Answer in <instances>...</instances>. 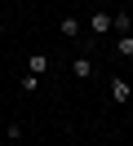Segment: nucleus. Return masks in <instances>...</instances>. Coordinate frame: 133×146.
Here are the masks:
<instances>
[{
	"mask_svg": "<svg viewBox=\"0 0 133 146\" xmlns=\"http://www.w3.org/2000/svg\"><path fill=\"white\" fill-rule=\"evenodd\" d=\"M115 58H133V36H115Z\"/></svg>",
	"mask_w": 133,
	"mask_h": 146,
	"instance_id": "6",
	"label": "nucleus"
},
{
	"mask_svg": "<svg viewBox=\"0 0 133 146\" xmlns=\"http://www.w3.org/2000/svg\"><path fill=\"white\" fill-rule=\"evenodd\" d=\"M27 71H31V75H44V71H49V53H31V58H27Z\"/></svg>",
	"mask_w": 133,
	"mask_h": 146,
	"instance_id": "5",
	"label": "nucleus"
},
{
	"mask_svg": "<svg viewBox=\"0 0 133 146\" xmlns=\"http://www.w3.org/2000/svg\"><path fill=\"white\" fill-rule=\"evenodd\" d=\"M71 75H76V80H89V75H93V62H89L84 53H80V58H71Z\"/></svg>",
	"mask_w": 133,
	"mask_h": 146,
	"instance_id": "4",
	"label": "nucleus"
},
{
	"mask_svg": "<svg viewBox=\"0 0 133 146\" xmlns=\"http://www.w3.org/2000/svg\"><path fill=\"white\" fill-rule=\"evenodd\" d=\"M89 31H93V36H106V31H111V13H106V9H98L93 18H89Z\"/></svg>",
	"mask_w": 133,
	"mask_h": 146,
	"instance_id": "3",
	"label": "nucleus"
},
{
	"mask_svg": "<svg viewBox=\"0 0 133 146\" xmlns=\"http://www.w3.org/2000/svg\"><path fill=\"white\" fill-rule=\"evenodd\" d=\"M111 102H115V106H129V102H133V84L124 80V75L111 80Z\"/></svg>",
	"mask_w": 133,
	"mask_h": 146,
	"instance_id": "1",
	"label": "nucleus"
},
{
	"mask_svg": "<svg viewBox=\"0 0 133 146\" xmlns=\"http://www.w3.org/2000/svg\"><path fill=\"white\" fill-rule=\"evenodd\" d=\"M0 36H5V22H0Z\"/></svg>",
	"mask_w": 133,
	"mask_h": 146,
	"instance_id": "9",
	"label": "nucleus"
},
{
	"mask_svg": "<svg viewBox=\"0 0 133 146\" xmlns=\"http://www.w3.org/2000/svg\"><path fill=\"white\" fill-rule=\"evenodd\" d=\"M35 84H40V75H31V71H27V75H22V93H35Z\"/></svg>",
	"mask_w": 133,
	"mask_h": 146,
	"instance_id": "8",
	"label": "nucleus"
},
{
	"mask_svg": "<svg viewBox=\"0 0 133 146\" xmlns=\"http://www.w3.org/2000/svg\"><path fill=\"white\" fill-rule=\"evenodd\" d=\"M62 36L76 40V36H80V18H71V13H67V18H62Z\"/></svg>",
	"mask_w": 133,
	"mask_h": 146,
	"instance_id": "7",
	"label": "nucleus"
},
{
	"mask_svg": "<svg viewBox=\"0 0 133 146\" xmlns=\"http://www.w3.org/2000/svg\"><path fill=\"white\" fill-rule=\"evenodd\" d=\"M111 31H115V36H133V18H129L124 9H115V13H111Z\"/></svg>",
	"mask_w": 133,
	"mask_h": 146,
	"instance_id": "2",
	"label": "nucleus"
}]
</instances>
